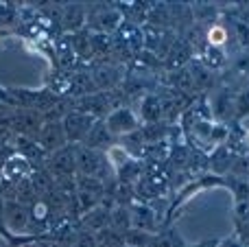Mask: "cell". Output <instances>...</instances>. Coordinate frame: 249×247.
Returning <instances> with one entry per match:
<instances>
[{"instance_id": "8992f818", "label": "cell", "mask_w": 249, "mask_h": 247, "mask_svg": "<svg viewBox=\"0 0 249 247\" xmlns=\"http://www.w3.org/2000/svg\"><path fill=\"white\" fill-rule=\"evenodd\" d=\"M236 31H238V37H241V44H249V26L243 24V22H238L236 24Z\"/></svg>"}, {"instance_id": "277c9868", "label": "cell", "mask_w": 249, "mask_h": 247, "mask_svg": "<svg viewBox=\"0 0 249 247\" xmlns=\"http://www.w3.org/2000/svg\"><path fill=\"white\" fill-rule=\"evenodd\" d=\"M107 156H109V160H112L114 166L127 164V151H124L123 147H112V149L107 151Z\"/></svg>"}, {"instance_id": "7a4b0ae2", "label": "cell", "mask_w": 249, "mask_h": 247, "mask_svg": "<svg viewBox=\"0 0 249 247\" xmlns=\"http://www.w3.org/2000/svg\"><path fill=\"white\" fill-rule=\"evenodd\" d=\"M90 123H92V121H90L88 116H81V114H72V116L66 121V129H68L70 138H81V136L88 131Z\"/></svg>"}, {"instance_id": "ba28073f", "label": "cell", "mask_w": 249, "mask_h": 247, "mask_svg": "<svg viewBox=\"0 0 249 247\" xmlns=\"http://www.w3.org/2000/svg\"><path fill=\"white\" fill-rule=\"evenodd\" d=\"M79 247H94V241H92L90 236H81V243H79Z\"/></svg>"}, {"instance_id": "5b68a950", "label": "cell", "mask_w": 249, "mask_h": 247, "mask_svg": "<svg viewBox=\"0 0 249 247\" xmlns=\"http://www.w3.org/2000/svg\"><path fill=\"white\" fill-rule=\"evenodd\" d=\"M206 61H208V66H221L223 64V55H221L219 51H208L206 53Z\"/></svg>"}, {"instance_id": "3957f363", "label": "cell", "mask_w": 249, "mask_h": 247, "mask_svg": "<svg viewBox=\"0 0 249 247\" xmlns=\"http://www.w3.org/2000/svg\"><path fill=\"white\" fill-rule=\"evenodd\" d=\"M225 39H228V31H225L223 26H212V29L208 31V42H210L212 46H221V44H225Z\"/></svg>"}, {"instance_id": "52a82bcc", "label": "cell", "mask_w": 249, "mask_h": 247, "mask_svg": "<svg viewBox=\"0 0 249 247\" xmlns=\"http://www.w3.org/2000/svg\"><path fill=\"white\" fill-rule=\"evenodd\" d=\"M247 112H249V92H245L238 99V114H247Z\"/></svg>"}, {"instance_id": "30bf717a", "label": "cell", "mask_w": 249, "mask_h": 247, "mask_svg": "<svg viewBox=\"0 0 249 247\" xmlns=\"http://www.w3.org/2000/svg\"><path fill=\"white\" fill-rule=\"evenodd\" d=\"M223 247H241V245H236V243H225Z\"/></svg>"}, {"instance_id": "8fae6325", "label": "cell", "mask_w": 249, "mask_h": 247, "mask_svg": "<svg viewBox=\"0 0 249 247\" xmlns=\"http://www.w3.org/2000/svg\"><path fill=\"white\" fill-rule=\"evenodd\" d=\"M247 142H249V134H247Z\"/></svg>"}, {"instance_id": "9c48e42d", "label": "cell", "mask_w": 249, "mask_h": 247, "mask_svg": "<svg viewBox=\"0 0 249 247\" xmlns=\"http://www.w3.org/2000/svg\"><path fill=\"white\" fill-rule=\"evenodd\" d=\"M151 247H171V245H168V243H164V241H158V243H153Z\"/></svg>"}, {"instance_id": "6da1fadb", "label": "cell", "mask_w": 249, "mask_h": 247, "mask_svg": "<svg viewBox=\"0 0 249 247\" xmlns=\"http://www.w3.org/2000/svg\"><path fill=\"white\" fill-rule=\"evenodd\" d=\"M107 125L112 131H127V129L136 127V118H133L127 109H118V112H114L112 116H109Z\"/></svg>"}]
</instances>
